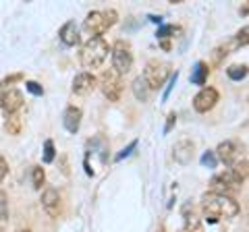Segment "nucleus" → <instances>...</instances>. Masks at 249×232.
<instances>
[{
    "mask_svg": "<svg viewBox=\"0 0 249 232\" xmlns=\"http://www.w3.org/2000/svg\"><path fill=\"white\" fill-rule=\"evenodd\" d=\"M0 108L6 114H17L23 108V94L15 87H6L0 83Z\"/></svg>",
    "mask_w": 249,
    "mask_h": 232,
    "instance_id": "8",
    "label": "nucleus"
},
{
    "mask_svg": "<svg viewBox=\"0 0 249 232\" xmlns=\"http://www.w3.org/2000/svg\"><path fill=\"white\" fill-rule=\"evenodd\" d=\"M216 158H218V162H222V164H227V166H235L239 162L237 143L235 141H222L216 148Z\"/></svg>",
    "mask_w": 249,
    "mask_h": 232,
    "instance_id": "12",
    "label": "nucleus"
},
{
    "mask_svg": "<svg viewBox=\"0 0 249 232\" xmlns=\"http://www.w3.org/2000/svg\"><path fill=\"white\" fill-rule=\"evenodd\" d=\"M81 108H77V106H69L65 114H62V125H65V129L69 131V133H77L81 127Z\"/></svg>",
    "mask_w": 249,
    "mask_h": 232,
    "instance_id": "14",
    "label": "nucleus"
},
{
    "mask_svg": "<svg viewBox=\"0 0 249 232\" xmlns=\"http://www.w3.org/2000/svg\"><path fill=\"white\" fill-rule=\"evenodd\" d=\"M108 52H110V46L104 37H91L81 46V52H79V60H81V66L83 68H100L106 58H108Z\"/></svg>",
    "mask_w": 249,
    "mask_h": 232,
    "instance_id": "2",
    "label": "nucleus"
},
{
    "mask_svg": "<svg viewBox=\"0 0 249 232\" xmlns=\"http://www.w3.org/2000/svg\"><path fill=\"white\" fill-rule=\"evenodd\" d=\"M110 56H112V68L119 75H127L133 68V50H131L129 42L124 40L114 42V46L110 48Z\"/></svg>",
    "mask_w": 249,
    "mask_h": 232,
    "instance_id": "5",
    "label": "nucleus"
},
{
    "mask_svg": "<svg viewBox=\"0 0 249 232\" xmlns=\"http://www.w3.org/2000/svg\"><path fill=\"white\" fill-rule=\"evenodd\" d=\"M42 207H44V212L50 215V218H58L60 215V195H58V191L56 189H44L42 193Z\"/></svg>",
    "mask_w": 249,
    "mask_h": 232,
    "instance_id": "11",
    "label": "nucleus"
},
{
    "mask_svg": "<svg viewBox=\"0 0 249 232\" xmlns=\"http://www.w3.org/2000/svg\"><path fill=\"white\" fill-rule=\"evenodd\" d=\"M160 46H162L164 50H170V42H168V40H162V42H160Z\"/></svg>",
    "mask_w": 249,
    "mask_h": 232,
    "instance_id": "35",
    "label": "nucleus"
},
{
    "mask_svg": "<svg viewBox=\"0 0 249 232\" xmlns=\"http://www.w3.org/2000/svg\"><path fill=\"white\" fill-rule=\"evenodd\" d=\"M235 42H237V46H249V25L239 29L235 35Z\"/></svg>",
    "mask_w": 249,
    "mask_h": 232,
    "instance_id": "25",
    "label": "nucleus"
},
{
    "mask_svg": "<svg viewBox=\"0 0 249 232\" xmlns=\"http://www.w3.org/2000/svg\"><path fill=\"white\" fill-rule=\"evenodd\" d=\"M116 19H119V13L114 9H106V11H91L88 13V17L83 21V32L85 35L91 37H102V33H106L110 29Z\"/></svg>",
    "mask_w": 249,
    "mask_h": 232,
    "instance_id": "3",
    "label": "nucleus"
},
{
    "mask_svg": "<svg viewBox=\"0 0 249 232\" xmlns=\"http://www.w3.org/2000/svg\"><path fill=\"white\" fill-rule=\"evenodd\" d=\"M17 232H31V230H27V228H25V230H17Z\"/></svg>",
    "mask_w": 249,
    "mask_h": 232,
    "instance_id": "36",
    "label": "nucleus"
},
{
    "mask_svg": "<svg viewBox=\"0 0 249 232\" xmlns=\"http://www.w3.org/2000/svg\"><path fill=\"white\" fill-rule=\"evenodd\" d=\"M193 149H196V145H193L189 139H181V141H177L175 148H173L175 162H178L181 166H187L193 160Z\"/></svg>",
    "mask_w": 249,
    "mask_h": 232,
    "instance_id": "13",
    "label": "nucleus"
},
{
    "mask_svg": "<svg viewBox=\"0 0 249 232\" xmlns=\"http://www.w3.org/2000/svg\"><path fill=\"white\" fill-rule=\"evenodd\" d=\"M135 148H137V139H135V141H131V143L127 145V148H124V149L119 153V156L114 158V162H121V160H124V158H129L131 153H133V149H135Z\"/></svg>",
    "mask_w": 249,
    "mask_h": 232,
    "instance_id": "28",
    "label": "nucleus"
},
{
    "mask_svg": "<svg viewBox=\"0 0 249 232\" xmlns=\"http://www.w3.org/2000/svg\"><path fill=\"white\" fill-rule=\"evenodd\" d=\"M21 116L19 112L17 114H6V120H4V129L9 135H19L21 133Z\"/></svg>",
    "mask_w": 249,
    "mask_h": 232,
    "instance_id": "19",
    "label": "nucleus"
},
{
    "mask_svg": "<svg viewBox=\"0 0 249 232\" xmlns=\"http://www.w3.org/2000/svg\"><path fill=\"white\" fill-rule=\"evenodd\" d=\"M175 125H177V114L170 112L168 114V120H166V127H164V133H170V129H173Z\"/></svg>",
    "mask_w": 249,
    "mask_h": 232,
    "instance_id": "31",
    "label": "nucleus"
},
{
    "mask_svg": "<svg viewBox=\"0 0 249 232\" xmlns=\"http://www.w3.org/2000/svg\"><path fill=\"white\" fill-rule=\"evenodd\" d=\"M239 203L231 195H220V193H204L201 195V212H204V218L210 224H216L224 220H231L239 214Z\"/></svg>",
    "mask_w": 249,
    "mask_h": 232,
    "instance_id": "1",
    "label": "nucleus"
},
{
    "mask_svg": "<svg viewBox=\"0 0 249 232\" xmlns=\"http://www.w3.org/2000/svg\"><path fill=\"white\" fill-rule=\"evenodd\" d=\"M98 87L102 89L108 102H119L123 96V75H119L114 68H106L98 79Z\"/></svg>",
    "mask_w": 249,
    "mask_h": 232,
    "instance_id": "4",
    "label": "nucleus"
},
{
    "mask_svg": "<svg viewBox=\"0 0 249 232\" xmlns=\"http://www.w3.org/2000/svg\"><path fill=\"white\" fill-rule=\"evenodd\" d=\"M183 218H185V232H197L199 230V214L193 203L183 205Z\"/></svg>",
    "mask_w": 249,
    "mask_h": 232,
    "instance_id": "16",
    "label": "nucleus"
},
{
    "mask_svg": "<svg viewBox=\"0 0 249 232\" xmlns=\"http://www.w3.org/2000/svg\"><path fill=\"white\" fill-rule=\"evenodd\" d=\"M216 104H218V91L214 87H201L199 94L193 98V108H196V112H199V114L210 112Z\"/></svg>",
    "mask_w": 249,
    "mask_h": 232,
    "instance_id": "9",
    "label": "nucleus"
},
{
    "mask_svg": "<svg viewBox=\"0 0 249 232\" xmlns=\"http://www.w3.org/2000/svg\"><path fill=\"white\" fill-rule=\"evenodd\" d=\"M178 32H181V29L175 27V25H162L158 29V37L160 40H164V37H173V33H178Z\"/></svg>",
    "mask_w": 249,
    "mask_h": 232,
    "instance_id": "27",
    "label": "nucleus"
},
{
    "mask_svg": "<svg viewBox=\"0 0 249 232\" xmlns=\"http://www.w3.org/2000/svg\"><path fill=\"white\" fill-rule=\"evenodd\" d=\"M54 156H56L54 141H52V139H48V141L44 143V164H50V162H54Z\"/></svg>",
    "mask_w": 249,
    "mask_h": 232,
    "instance_id": "23",
    "label": "nucleus"
},
{
    "mask_svg": "<svg viewBox=\"0 0 249 232\" xmlns=\"http://www.w3.org/2000/svg\"><path fill=\"white\" fill-rule=\"evenodd\" d=\"M6 215H9V201H6V193L0 191V222H4Z\"/></svg>",
    "mask_w": 249,
    "mask_h": 232,
    "instance_id": "26",
    "label": "nucleus"
},
{
    "mask_svg": "<svg viewBox=\"0 0 249 232\" xmlns=\"http://www.w3.org/2000/svg\"><path fill=\"white\" fill-rule=\"evenodd\" d=\"M6 172H9V166H6V162L0 158V182L4 181V176H6Z\"/></svg>",
    "mask_w": 249,
    "mask_h": 232,
    "instance_id": "32",
    "label": "nucleus"
},
{
    "mask_svg": "<svg viewBox=\"0 0 249 232\" xmlns=\"http://www.w3.org/2000/svg\"><path fill=\"white\" fill-rule=\"evenodd\" d=\"M210 184H212L214 193H220V195H231V193H237L241 189L243 181H241L239 176L235 174V170H232V168H227L224 172L214 174L212 181H210Z\"/></svg>",
    "mask_w": 249,
    "mask_h": 232,
    "instance_id": "7",
    "label": "nucleus"
},
{
    "mask_svg": "<svg viewBox=\"0 0 249 232\" xmlns=\"http://www.w3.org/2000/svg\"><path fill=\"white\" fill-rule=\"evenodd\" d=\"M232 170H235V174L239 176L241 181H245L249 179V160H239L235 166H231Z\"/></svg>",
    "mask_w": 249,
    "mask_h": 232,
    "instance_id": "22",
    "label": "nucleus"
},
{
    "mask_svg": "<svg viewBox=\"0 0 249 232\" xmlns=\"http://www.w3.org/2000/svg\"><path fill=\"white\" fill-rule=\"evenodd\" d=\"M227 75H229V79H232V81H241V79H245V77L249 75V68L245 65H231L227 68Z\"/></svg>",
    "mask_w": 249,
    "mask_h": 232,
    "instance_id": "20",
    "label": "nucleus"
},
{
    "mask_svg": "<svg viewBox=\"0 0 249 232\" xmlns=\"http://www.w3.org/2000/svg\"><path fill=\"white\" fill-rule=\"evenodd\" d=\"M142 77L145 79V83L150 85V89H158L173 75H170V65L168 63H162V60H150V63L145 65Z\"/></svg>",
    "mask_w": 249,
    "mask_h": 232,
    "instance_id": "6",
    "label": "nucleus"
},
{
    "mask_svg": "<svg viewBox=\"0 0 249 232\" xmlns=\"http://www.w3.org/2000/svg\"><path fill=\"white\" fill-rule=\"evenodd\" d=\"M60 42L65 46H77L79 44V27L75 25V21H67L65 25L60 27Z\"/></svg>",
    "mask_w": 249,
    "mask_h": 232,
    "instance_id": "15",
    "label": "nucleus"
},
{
    "mask_svg": "<svg viewBox=\"0 0 249 232\" xmlns=\"http://www.w3.org/2000/svg\"><path fill=\"white\" fill-rule=\"evenodd\" d=\"M150 21H152V23H158V25H160V23H162V17H156V15H150Z\"/></svg>",
    "mask_w": 249,
    "mask_h": 232,
    "instance_id": "33",
    "label": "nucleus"
},
{
    "mask_svg": "<svg viewBox=\"0 0 249 232\" xmlns=\"http://www.w3.org/2000/svg\"><path fill=\"white\" fill-rule=\"evenodd\" d=\"M177 79H178V73H175L173 77H170V83H168V87H166V91H164V96H162V102H166V99H168L170 91H173V87L177 85Z\"/></svg>",
    "mask_w": 249,
    "mask_h": 232,
    "instance_id": "30",
    "label": "nucleus"
},
{
    "mask_svg": "<svg viewBox=\"0 0 249 232\" xmlns=\"http://www.w3.org/2000/svg\"><path fill=\"white\" fill-rule=\"evenodd\" d=\"M44 181H46L44 168H42V166H34V168H31V184H34V189L40 191L42 184H44Z\"/></svg>",
    "mask_w": 249,
    "mask_h": 232,
    "instance_id": "21",
    "label": "nucleus"
},
{
    "mask_svg": "<svg viewBox=\"0 0 249 232\" xmlns=\"http://www.w3.org/2000/svg\"><path fill=\"white\" fill-rule=\"evenodd\" d=\"M241 15H243V17H247V15H249V4L247 6H241V11H239Z\"/></svg>",
    "mask_w": 249,
    "mask_h": 232,
    "instance_id": "34",
    "label": "nucleus"
},
{
    "mask_svg": "<svg viewBox=\"0 0 249 232\" xmlns=\"http://www.w3.org/2000/svg\"><path fill=\"white\" fill-rule=\"evenodd\" d=\"M208 73H210V66L204 63V60H199V63H196V66H193L189 81L193 85H204L208 81Z\"/></svg>",
    "mask_w": 249,
    "mask_h": 232,
    "instance_id": "18",
    "label": "nucleus"
},
{
    "mask_svg": "<svg viewBox=\"0 0 249 232\" xmlns=\"http://www.w3.org/2000/svg\"><path fill=\"white\" fill-rule=\"evenodd\" d=\"M201 166L204 168H216L218 166V158H216V151H206L204 156H201Z\"/></svg>",
    "mask_w": 249,
    "mask_h": 232,
    "instance_id": "24",
    "label": "nucleus"
},
{
    "mask_svg": "<svg viewBox=\"0 0 249 232\" xmlns=\"http://www.w3.org/2000/svg\"><path fill=\"white\" fill-rule=\"evenodd\" d=\"M96 87H98V79L89 71H83L79 75H75V79H73V94H77V96H88Z\"/></svg>",
    "mask_w": 249,
    "mask_h": 232,
    "instance_id": "10",
    "label": "nucleus"
},
{
    "mask_svg": "<svg viewBox=\"0 0 249 232\" xmlns=\"http://www.w3.org/2000/svg\"><path fill=\"white\" fill-rule=\"evenodd\" d=\"M25 87H27L29 94H34V96H44V87H42V85L37 83V81H27Z\"/></svg>",
    "mask_w": 249,
    "mask_h": 232,
    "instance_id": "29",
    "label": "nucleus"
},
{
    "mask_svg": "<svg viewBox=\"0 0 249 232\" xmlns=\"http://www.w3.org/2000/svg\"><path fill=\"white\" fill-rule=\"evenodd\" d=\"M131 89H133V96L139 99V102H147L150 99V85L145 83L143 77H135L133 83H131Z\"/></svg>",
    "mask_w": 249,
    "mask_h": 232,
    "instance_id": "17",
    "label": "nucleus"
}]
</instances>
